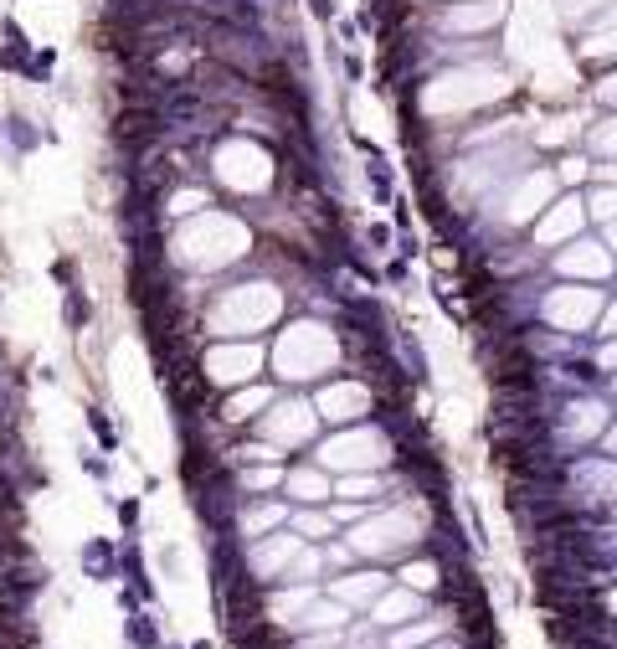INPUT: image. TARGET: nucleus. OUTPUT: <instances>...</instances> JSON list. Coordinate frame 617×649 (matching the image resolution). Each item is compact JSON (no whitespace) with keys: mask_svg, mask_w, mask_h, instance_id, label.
Returning <instances> with one entry per match:
<instances>
[{"mask_svg":"<svg viewBox=\"0 0 617 649\" xmlns=\"http://www.w3.org/2000/svg\"><path fill=\"white\" fill-rule=\"evenodd\" d=\"M402 582H407V588H422V593H427V588H437V582H443V572H437V567H432V561H417V567H412V561H407V572H402Z\"/></svg>","mask_w":617,"mask_h":649,"instance_id":"obj_2","label":"nucleus"},{"mask_svg":"<svg viewBox=\"0 0 617 649\" xmlns=\"http://www.w3.org/2000/svg\"><path fill=\"white\" fill-rule=\"evenodd\" d=\"M52 68H57V52L47 47V52H36V57H26V68H21V73H26L31 83H47V78H52Z\"/></svg>","mask_w":617,"mask_h":649,"instance_id":"obj_4","label":"nucleus"},{"mask_svg":"<svg viewBox=\"0 0 617 649\" xmlns=\"http://www.w3.org/2000/svg\"><path fill=\"white\" fill-rule=\"evenodd\" d=\"M289 485L299 490V500H319V495H324V480H319V474H294Z\"/></svg>","mask_w":617,"mask_h":649,"instance_id":"obj_5","label":"nucleus"},{"mask_svg":"<svg viewBox=\"0 0 617 649\" xmlns=\"http://www.w3.org/2000/svg\"><path fill=\"white\" fill-rule=\"evenodd\" d=\"M0 36H6V41H31V36H26V26H21L16 16H6V21H0Z\"/></svg>","mask_w":617,"mask_h":649,"instance_id":"obj_8","label":"nucleus"},{"mask_svg":"<svg viewBox=\"0 0 617 649\" xmlns=\"http://www.w3.org/2000/svg\"><path fill=\"white\" fill-rule=\"evenodd\" d=\"M26 57H31V41H6V47H0V73H21Z\"/></svg>","mask_w":617,"mask_h":649,"instance_id":"obj_3","label":"nucleus"},{"mask_svg":"<svg viewBox=\"0 0 617 649\" xmlns=\"http://www.w3.org/2000/svg\"><path fill=\"white\" fill-rule=\"evenodd\" d=\"M365 490L376 495V480H345V495H350V500H365Z\"/></svg>","mask_w":617,"mask_h":649,"instance_id":"obj_10","label":"nucleus"},{"mask_svg":"<svg viewBox=\"0 0 617 649\" xmlns=\"http://www.w3.org/2000/svg\"><path fill=\"white\" fill-rule=\"evenodd\" d=\"M417 608H422V598H417V593H396L391 603H381V613H376V618H381V623H402V618L417 613Z\"/></svg>","mask_w":617,"mask_h":649,"instance_id":"obj_1","label":"nucleus"},{"mask_svg":"<svg viewBox=\"0 0 617 649\" xmlns=\"http://www.w3.org/2000/svg\"><path fill=\"white\" fill-rule=\"evenodd\" d=\"M602 448H607L612 459H617V428H607V433H602Z\"/></svg>","mask_w":617,"mask_h":649,"instance_id":"obj_13","label":"nucleus"},{"mask_svg":"<svg viewBox=\"0 0 617 649\" xmlns=\"http://www.w3.org/2000/svg\"><path fill=\"white\" fill-rule=\"evenodd\" d=\"M87 423H93V433L103 438V448H114V428H108V418H103V413H87Z\"/></svg>","mask_w":617,"mask_h":649,"instance_id":"obj_9","label":"nucleus"},{"mask_svg":"<svg viewBox=\"0 0 617 649\" xmlns=\"http://www.w3.org/2000/svg\"><path fill=\"white\" fill-rule=\"evenodd\" d=\"M68 320H73V324H87V299H82L77 289H68Z\"/></svg>","mask_w":617,"mask_h":649,"instance_id":"obj_7","label":"nucleus"},{"mask_svg":"<svg viewBox=\"0 0 617 649\" xmlns=\"http://www.w3.org/2000/svg\"><path fill=\"white\" fill-rule=\"evenodd\" d=\"M602 324H607V335H617V305L607 310V320H602Z\"/></svg>","mask_w":617,"mask_h":649,"instance_id":"obj_14","label":"nucleus"},{"mask_svg":"<svg viewBox=\"0 0 617 649\" xmlns=\"http://www.w3.org/2000/svg\"><path fill=\"white\" fill-rule=\"evenodd\" d=\"M119 515H124V526H134V521H139V505H134V500H124Z\"/></svg>","mask_w":617,"mask_h":649,"instance_id":"obj_12","label":"nucleus"},{"mask_svg":"<svg viewBox=\"0 0 617 649\" xmlns=\"http://www.w3.org/2000/svg\"><path fill=\"white\" fill-rule=\"evenodd\" d=\"M0 129H11V139H16L21 149H26V144H36V134H31V124H26V119H11V124H0Z\"/></svg>","mask_w":617,"mask_h":649,"instance_id":"obj_6","label":"nucleus"},{"mask_svg":"<svg viewBox=\"0 0 617 649\" xmlns=\"http://www.w3.org/2000/svg\"><path fill=\"white\" fill-rule=\"evenodd\" d=\"M561 176H566V181H581V176H586V160H566Z\"/></svg>","mask_w":617,"mask_h":649,"instance_id":"obj_11","label":"nucleus"}]
</instances>
